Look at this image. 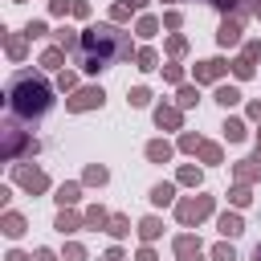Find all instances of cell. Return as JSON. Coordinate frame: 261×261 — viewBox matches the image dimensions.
<instances>
[{
  "instance_id": "27",
  "label": "cell",
  "mask_w": 261,
  "mask_h": 261,
  "mask_svg": "<svg viewBox=\"0 0 261 261\" xmlns=\"http://www.w3.org/2000/svg\"><path fill=\"white\" fill-rule=\"evenodd\" d=\"M192 102H196V90L184 86V90H179V106H192Z\"/></svg>"
},
{
  "instance_id": "21",
  "label": "cell",
  "mask_w": 261,
  "mask_h": 261,
  "mask_svg": "<svg viewBox=\"0 0 261 261\" xmlns=\"http://www.w3.org/2000/svg\"><path fill=\"white\" fill-rule=\"evenodd\" d=\"M147 98H151V94H147L143 86H135V90H130V106H147Z\"/></svg>"
},
{
  "instance_id": "30",
  "label": "cell",
  "mask_w": 261,
  "mask_h": 261,
  "mask_svg": "<svg viewBox=\"0 0 261 261\" xmlns=\"http://www.w3.org/2000/svg\"><path fill=\"white\" fill-rule=\"evenodd\" d=\"M8 53H12V57H20V53H24V45H20V37H8Z\"/></svg>"
},
{
  "instance_id": "23",
  "label": "cell",
  "mask_w": 261,
  "mask_h": 261,
  "mask_svg": "<svg viewBox=\"0 0 261 261\" xmlns=\"http://www.w3.org/2000/svg\"><path fill=\"white\" fill-rule=\"evenodd\" d=\"M232 69H237V77H249V73H253V61H249V57H241Z\"/></svg>"
},
{
  "instance_id": "9",
  "label": "cell",
  "mask_w": 261,
  "mask_h": 261,
  "mask_svg": "<svg viewBox=\"0 0 261 261\" xmlns=\"http://www.w3.org/2000/svg\"><path fill=\"white\" fill-rule=\"evenodd\" d=\"M16 179H20L29 192H41V188H45V175H41V171H24V167H20V171H16Z\"/></svg>"
},
{
  "instance_id": "16",
  "label": "cell",
  "mask_w": 261,
  "mask_h": 261,
  "mask_svg": "<svg viewBox=\"0 0 261 261\" xmlns=\"http://www.w3.org/2000/svg\"><path fill=\"white\" fill-rule=\"evenodd\" d=\"M57 228H61V232H77V216H73V212H61V216H57Z\"/></svg>"
},
{
  "instance_id": "29",
  "label": "cell",
  "mask_w": 261,
  "mask_h": 261,
  "mask_svg": "<svg viewBox=\"0 0 261 261\" xmlns=\"http://www.w3.org/2000/svg\"><path fill=\"white\" fill-rule=\"evenodd\" d=\"M139 33H143V37H151V33H155V20H151V16H143V20H139Z\"/></svg>"
},
{
  "instance_id": "6",
  "label": "cell",
  "mask_w": 261,
  "mask_h": 261,
  "mask_svg": "<svg viewBox=\"0 0 261 261\" xmlns=\"http://www.w3.org/2000/svg\"><path fill=\"white\" fill-rule=\"evenodd\" d=\"M216 41H220V45H237V41H241V20H224L220 33H216Z\"/></svg>"
},
{
  "instance_id": "2",
  "label": "cell",
  "mask_w": 261,
  "mask_h": 261,
  "mask_svg": "<svg viewBox=\"0 0 261 261\" xmlns=\"http://www.w3.org/2000/svg\"><path fill=\"white\" fill-rule=\"evenodd\" d=\"M8 106H12V114H20V118H41V114L53 106V90H49L45 77L20 69V73L8 82Z\"/></svg>"
},
{
  "instance_id": "28",
  "label": "cell",
  "mask_w": 261,
  "mask_h": 261,
  "mask_svg": "<svg viewBox=\"0 0 261 261\" xmlns=\"http://www.w3.org/2000/svg\"><path fill=\"white\" fill-rule=\"evenodd\" d=\"M179 179H184V184H200V171H196V167H184Z\"/></svg>"
},
{
  "instance_id": "24",
  "label": "cell",
  "mask_w": 261,
  "mask_h": 261,
  "mask_svg": "<svg viewBox=\"0 0 261 261\" xmlns=\"http://www.w3.org/2000/svg\"><path fill=\"white\" fill-rule=\"evenodd\" d=\"M86 179H90V184H106V167H90Z\"/></svg>"
},
{
  "instance_id": "7",
  "label": "cell",
  "mask_w": 261,
  "mask_h": 261,
  "mask_svg": "<svg viewBox=\"0 0 261 261\" xmlns=\"http://www.w3.org/2000/svg\"><path fill=\"white\" fill-rule=\"evenodd\" d=\"M220 232H224V237H241V232H245L241 216H237V212H224V216H220Z\"/></svg>"
},
{
  "instance_id": "32",
  "label": "cell",
  "mask_w": 261,
  "mask_h": 261,
  "mask_svg": "<svg viewBox=\"0 0 261 261\" xmlns=\"http://www.w3.org/2000/svg\"><path fill=\"white\" fill-rule=\"evenodd\" d=\"M110 232H114V237H122V232H126V220H122V216H114V220H110Z\"/></svg>"
},
{
  "instance_id": "31",
  "label": "cell",
  "mask_w": 261,
  "mask_h": 261,
  "mask_svg": "<svg viewBox=\"0 0 261 261\" xmlns=\"http://www.w3.org/2000/svg\"><path fill=\"white\" fill-rule=\"evenodd\" d=\"M179 147H184V151H196V147H200V139H196V135H184V139H179Z\"/></svg>"
},
{
  "instance_id": "11",
  "label": "cell",
  "mask_w": 261,
  "mask_h": 261,
  "mask_svg": "<svg viewBox=\"0 0 261 261\" xmlns=\"http://www.w3.org/2000/svg\"><path fill=\"white\" fill-rule=\"evenodd\" d=\"M171 200H175V188L171 184H155L151 188V204H171Z\"/></svg>"
},
{
  "instance_id": "26",
  "label": "cell",
  "mask_w": 261,
  "mask_h": 261,
  "mask_svg": "<svg viewBox=\"0 0 261 261\" xmlns=\"http://www.w3.org/2000/svg\"><path fill=\"white\" fill-rule=\"evenodd\" d=\"M45 65L57 69V65H61V49H49V53H45Z\"/></svg>"
},
{
  "instance_id": "1",
  "label": "cell",
  "mask_w": 261,
  "mask_h": 261,
  "mask_svg": "<svg viewBox=\"0 0 261 261\" xmlns=\"http://www.w3.org/2000/svg\"><path fill=\"white\" fill-rule=\"evenodd\" d=\"M126 57H130V37H126L122 29H114V24H94V29L82 33V45H77L82 69L98 73V69H106V65H114V61H126Z\"/></svg>"
},
{
  "instance_id": "10",
  "label": "cell",
  "mask_w": 261,
  "mask_h": 261,
  "mask_svg": "<svg viewBox=\"0 0 261 261\" xmlns=\"http://www.w3.org/2000/svg\"><path fill=\"white\" fill-rule=\"evenodd\" d=\"M77 196H82L77 184H61V188H57V204H61V208H65V204H77Z\"/></svg>"
},
{
  "instance_id": "4",
  "label": "cell",
  "mask_w": 261,
  "mask_h": 261,
  "mask_svg": "<svg viewBox=\"0 0 261 261\" xmlns=\"http://www.w3.org/2000/svg\"><path fill=\"white\" fill-rule=\"evenodd\" d=\"M102 98H106V94H102V90H94V86H90V90H77V94L69 98V110H90V106H102Z\"/></svg>"
},
{
  "instance_id": "38",
  "label": "cell",
  "mask_w": 261,
  "mask_h": 261,
  "mask_svg": "<svg viewBox=\"0 0 261 261\" xmlns=\"http://www.w3.org/2000/svg\"><path fill=\"white\" fill-rule=\"evenodd\" d=\"M257 16H261V0H257Z\"/></svg>"
},
{
  "instance_id": "12",
  "label": "cell",
  "mask_w": 261,
  "mask_h": 261,
  "mask_svg": "<svg viewBox=\"0 0 261 261\" xmlns=\"http://www.w3.org/2000/svg\"><path fill=\"white\" fill-rule=\"evenodd\" d=\"M147 155H151L155 163H167V159H171V147H167V143H147Z\"/></svg>"
},
{
  "instance_id": "33",
  "label": "cell",
  "mask_w": 261,
  "mask_h": 261,
  "mask_svg": "<svg viewBox=\"0 0 261 261\" xmlns=\"http://www.w3.org/2000/svg\"><path fill=\"white\" fill-rule=\"evenodd\" d=\"M37 261H53V253L49 249H37Z\"/></svg>"
},
{
  "instance_id": "15",
  "label": "cell",
  "mask_w": 261,
  "mask_h": 261,
  "mask_svg": "<svg viewBox=\"0 0 261 261\" xmlns=\"http://www.w3.org/2000/svg\"><path fill=\"white\" fill-rule=\"evenodd\" d=\"M139 232H143V241H155V237H159V220H155V216H147V220L139 224Z\"/></svg>"
},
{
  "instance_id": "36",
  "label": "cell",
  "mask_w": 261,
  "mask_h": 261,
  "mask_svg": "<svg viewBox=\"0 0 261 261\" xmlns=\"http://www.w3.org/2000/svg\"><path fill=\"white\" fill-rule=\"evenodd\" d=\"M253 257H257V261H261V245H257V249H253Z\"/></svg>"
},
{
  "instance_id": "18",
  "label": "cell",
  "mask_w": 261,
  "mask_h": 261,
  "mask_svg": "<svg viewBox=\"0 0 261 261\" xmlns=\"http://www.w3.org/2000/svg\"><path fill=\"white\" fill-rule=\"evenodd\" d=\"M200 155H204L208 163H220V147H216V143H200Z\"/></svg>"
},
{
  "instance_id": "22",
  "label": "cell",
  "mask_w": 261,
  "mask_h": 261,
  "mask_svg": "<svg viewBox=\"0 0 261 261\" xmlns=\"http://www.w3.org/2000/svg\"><path fill=\"white\" fill-rule=\"evenodd\" d=\"M139 69H155V53H151V49L139 53Z\"/></svg>"
},
{
  "instance_id": "20",
  "label": "cell",
  "mask_w": 261,
  "mask_h": 261,
  "mask_svg": "<svg viewBox=\"0 0 261 261\" xmlns=\"http://www.w3.org/2000/svg\"><path fill=\"white\" fill-rule=\"evenodd\" d=\"M224 135H228V139H245V126H241L237 118H228V122H224Z\"/></svg>"
},
{
  "instance_id": "19",
  "label": "cell",
  "mask_w": 261,
  "mask_h": 261,
  "mask_svg": "<svg viewBox=\"0 0 261 261\" xmlns=\"http://www.w3.org/2000/svg\"><path fill=\"white\" fill-rule=\"evenodd\" d=\"M212 261H237L232 245H216V249H212Z\"/></svg>"
},
{
  "instance_id": "14",
  "label": "cell",
  "mask_w": 261,
  "mask_h": 261,
  "mask_svg": "<svg viewBox=\"0 0 261 261\" xmlns=\"http://www.w3.org/2000/svg\"><path fill=\"white\" fill-rule=\"evenodd\" d=\"M4 232H8V237H20V232H24V220H20L16 212H8V216H4Z\"/></svg>"
},
{
  "instance_id": "8",
  "label": "cell",
  "mask_w": 261,
  "mask_h": 261,
  "mask_svg": "<svg viewBox=\"0 0 261 261\" xmlns=\"http://www.w3.org/2000/svg\"><path fill=\"white\" fill-rule=\"evenodd\" d=\"M220 69H224V61H200L196 82H212V77H220Z\"/></svg>"
},
{
  "instance_id": "5",
  "label": "cell",
  "mask_w": 261,
  "mask_h": 261,
  "mask_svg": "<svg viewBox=\"0 0 261 261\" xmlns=\"http://www.w3.org/2000/svg\"><path fill=\"white\" fill-rule=\"evenodd\" d=\"M175 253H179V261H200L204 249H200L196 237H179V241H175Z\"/></svg>"
},
{
  "instance_id": "34",
  "label": "cell",
  "mask_w": 261,
  "mask_h": 261,
  "mask_svg": "<svg viewBox=\"0 0 261 261\" xmlns=\"http://www.w3.org/2000/svg\"><path fill=\"white\" fill-rule=\"evenodd\" d=\"M139 261H155V253H151V249H143V253H139Z\"/></svg>"
},
{
  "instance_id": "35",
  "label": "cell",
  "mask_w": 261,
  "mask_h": 261,
  "mask_svg": "<svg viewBox=\"0 0 261 261\" xmlns=\"http://www.w3.org/2000/svg\"><path fill=\"white\" fill-rule=\"evenodd\" d=\"M143 4H147V0H126V8H143Z\"/></svg>"
},
{
  "instance_id": "37",
  "label": "cell",
  "mask_w": 261,
  "mask_h": 261,
  "mask_svg": "<svg viewBox=\"0 0 261 261\" xmlns=\"http://www.w3.org/2000/svg\"><path fill=\"white\" fill-rule=\"evenodd\" d=\"M212 4H232V0H212Z\"/></svg>"
},
{
  "instance_id": "25",
  "label": "cell",
  "mask_w": 261,
  "mask_h": 261,
  "mask_svg": "<svg viewBox=\"0 0 261 261\" xmlns=\"http://www.w3.org/2000/svg\"><path fill=\"white\" fill-rule=\"evenodd\" d=\"M86 224H106V212H102V208H90V212H86Z\"/></svg>"
},
{
  "instance_id": "13",
  "label": "cell",
  "mask_w": 261,
  "mask_h": 261,
  "mask_svg": "<svg viewBox=\"0 0 261 261\" xmlns=\"http://www.w3.org/2000/svg\"><path fill=\"white\" fill-rule=\"evenodd\" d=\"M216 102H220V106H237V102H241V94H237L232 86H220V90H216Z\"/></svg>"
},
{
  "instance_id": "17",
  "label": "cell",
  "mask_w": 261,
  "mask_h": 261,
  "mask_svg": "<svg viewBox=\"0 0 261 261\" xmlns=\"http://www.w3.org/2000/svg\"><path fill=\"white\" fill-rule=\"evenodd\" d=\"M155 122H159V126H175L179 114H175V110H155Z\"/></svg>"
},
{
  "instance_id": "3",
  "label": "cell",
  "mask_w": 261,
  "mask_h": 261,
  "mask_svg": "<svg viewBox=\"0 0 261 261\" xmlns=\"http://www.w3.org/2000/svg\"><path fill=\"white\" fill-rule=\"evenodd\" d=\"M208 208H212V200H208V196H200V200H184V204H179V220H184V224H192V220L208 216Z\"/></svg>"
}]
</instances>
